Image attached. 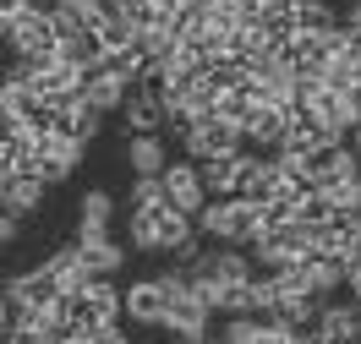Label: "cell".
<instances>
[{"instance_id": "cell-5", "label": "cell", "mask_w": 361, "mask_h": 344, "mask_svg": "<svg viewBox=\"0 0 361 344\" xmlns=\"http://www.w3.org/2000/svg\"><path fill=\"white\" fill-rule=\"evenodd\" d=\"M164 333L176 344H203L214 333V312L203 306V295L192 290V279H186V290L170 295V312H164Z\"/></svg>"}, {"instance_id": "cell-4", "label": "cell", "mask_w": 361, "mask_h": 344, "mask_svg": "<svg viewBox=\"0 0 361 344\" xmlns=\"http://www.w3.org/2000/svg\"><path fill=\"white\" fill-rule=\"evenodd\" d=\"M186 290V274L180 268H159L148 279H132L126 290H121V317L137 322V328H164V312H170V295Z\"/></svg>"}, {"instance_id": "cell-23", "label": "cell", "mask_w": 361, "mask_h": 344, "mask_svg": "<svg viewBox=\"0 0 361 344\" xmlns=\"http://www.w3.org/2000/svg\"><path fill=\"white\" fill-rule=\"evenodd\" d=\"M6 328H11V300H6V290H0V339H6Z\"/></svg>"}, {"instance_id": "cell-13", "label": "cell", "mask_w": 361, "mask_h": 344, "mask_svg": "<svg viewBox=\"0 0 361 344\" xmlns=\"http://www.w3.org/2000/svg\"><path fill=\"white\" fill-rule=\"evenodd\" d=\"M126 93H132V82H121V77L104 71V66H93L88 77H82V104H88L93 115H121Z\"/></svg>"}, {"instance_id": "cell-22", "label": "cell", "mask_w": 361, "mask_h": 344, "mask_svg": "<svg viewBox=\"0 0 361 344\" xmlns=\"http://www.w3.org/2000/svg\"><path fill=\"white\" fill-rule=\"evenodd\" d=\"M126 203H132V208H154V203H164V186H159V175H132Z\"/></svg>"}, {"instance_id": "cell-1", "label": "cell", "mask_w": 361, "mask_h": 344, "mask_svg": "<svg viewBox=\"0 0 361 344\" xmlns=\"http://www.w3.org/2000/svg\"><path fill=\"white\" fill-rule=\"evenodd\" d=\"M49 312L71 328V339H88L99 328L121 322V290H115V279H88L82 290H61V300Z\"/></svg>"}, {"instance_id": "cell-15", "label": "cell", "mask_w": 361, "mask_h": 344, "mask_svg": "<svg viewBox=\"0 0 361 344\" xmlns=\"http://www.w3.org/2000/svg\"><path fill=\"white\" fill-rule=\"evenodd\" d=\"M241 170H247V153H214V159L197 164L208 197H235L241 191Z\"/></svg>"}, {"instance_id": "cell-7", "label": "cell", "mask_w": 361, "mask_h": 344, "mask_svg": "<svg viewBox=\"0 0 361 344\" xmlns=\"http://www.w3.org/2000/svg\"><path fill=\"white\" fill-rule=\"evenodd\" d=\"M0 290H6V300H11V312H49L55 300H61V284L44 274V262L39 268H23V274L0 279Z\"/></svg>"}, {"instance_id": "cell-20", "label": "cell", "mask_w": 361, "mask_h": 344, "mask_svg": "<svg viewBox=\"0 0 361 344\" xmlns=\"http://www.w3.org/2000/svg\"><path fill=\"white\" fill-rule=\"evenodd\" d=\"M339 208L329 203V197H323V191H301V203H295V219H301V224L307 229H317V224H329V219H334Z\"/></svg>"}, {"instance_id": "cell-19", "label": "cell", "mask_w": 361, "mask_h": 344, "mask_svg": "<svg viewBox=\"0 0 361 344\" xmlns=\"http://www.w3.org/2000/svg\"><path fill=\"white\" fill-rule=\"evenodd\" d=\"M93 39H99V49H104V55H121V49H132V44H137V27L110 6V11L93 23Z\"/></svg>"}, {"instance_id": "cell-16", "label": "cell", "mask_w": 361, "mask_h": 344, "mask_svg": "<svg viewBox=\"0 0 361 344\" xmlns=\"http://www.w3.org/2000/svg\"><path fill=\"white\" fill-rule=\"evenodd\" d=\"M121 126H126V137H148V132H164V104H159L154 93L132 88V93H126V104H121Z\"/></svg>"}, {"instance_id": "cell-24", "label": "cell", "mask_w": 361, "mask_h": 344, "mask_svg": "<svg viewBox=\"0 0 361 344\" xmlns=\"http://www.w3.org/2000/svg\"><path fill=\"white\" fill-rule=\"evenodd\" d=\"M345 142H350V153H356V159H361V126H356V132H350V137H345Z\"/></svg>"}, {"instance_id": "cell-6", "label": "cell", "mask_w": 361, "mask_h": 344, "mask_svg": "<svg viewBox=\"0 0 361 344\" xmlns=\"http://www.w3.org/2000/svg\"><path fill=\"white\" fill-rule=\"evenodd\" d=\"M180 148H186L192 164H203V159H214V153H241V132H235L230 120H219V115H197L192 132L180 137Z\"/></svg>"}, {"instance_id": "cell-8", "label": "cell", "mask_w": 361, "mask_h": 344, "mask_svg": "<svg viewBox=\"0 0 361 344\" xmlns=\"http://www.w3.org/2000/svg\"><path fill=\"white\" fill-rule=\"evenodd\" d=\"M159 186H164V203L176 208V213H186V219H197V208L208 203L203 175H197V164H192V159H170V164H164V175H159Z\"/></svg>"}, {"instance_id": "cell-2", "label": "cell", "mask_w": 361, "mask_h": 344, "mask_svg": "<svg viewBox=\"0 0 361 344\" xmlns=\"http://www.w3.org/2000/svg\"><path fill=\"white\" fill-rule=\"evenodd\" d=\"M192 229H197V241H208V246H241L247 252L252 241L263 235V213L247 197H208L197 208Z\"/></svg>"}, {"instance_id": "cell-18", "label": "cell", "mask_w": 361, "mask_h": 344, "mask_svg": "<svg viewBox=\"0 0 361 344\" xmlns=\"http://www.w3.org/2000/svg\"><path fill=\"white\" fill-rule=\"evenodd\" d=\"M44 181H27V175H11V181L0 186V213H11V219H33L39 208H44Z\"/></svg>"}, {"instance_id": "cell-12", "label": "cell", "mask_w": 361, "mask_h": 344, "mask_svg": "<svg viewBox=\"0 0 361 344\" xmlns=\"http://www.w3.org/2000/svg\"><path fill=\"white\" fill-rule=\"evenodd\" d=\"M82 153H88V148H77V142H66V137H39V181L44 186L71 181L77 164H82Z\"/></svg>"}, {"instance_id": "cell-21", "label": "cell", "mask_w": 361, "mask_h": 344, "mask_svg": "<svg viewBox=\"0 0 361 344\" xmlns=\"http://www.w3.org/2000/svg\"><path fill=\"white\" fill-rule=\"evenodd\" d=\"M323 197L339 208V213H350V219H361V175H350V181H334L323 186Z\"/></svg>"}, {"instance_id": "cell-9", "label": "cell", "mask_w": 361, "mask_h": 344, "mask_svg": "<svg viewBox=\"0 0 361 344\" xmlns=\"http://www.w3.org/2000/svg\"><path fill=\"white\" fill-rule=\"evenodd\" d=\"M312 344H361V306L350 295L323 300V312L312 322Z\"/></svg>"}, {"instance_id": "cell-17", "label": "cell", "mask_w": 361, "mask_h": 344, "mask_svg": "<svg viewBox=\"0 0 361 344\" xmlns=\"http://www.w3.org/2000/svg\"><path fill=\"white\" fill-rule=\"evenodd\" d=\"M126 170L132 175H164V164H170V142L164 132H148V137H126Z\"/></svg>"}, {"instance_id": "cell-14", "label": "cell", "mask_w": 361, "mask_h": 344, "mask_svg": "<svg viewBox=\"0 0 361 344\" xmlns=\"http://www.w3.org/2000/svg\"><path fill=\"white\" fill-rule=\"evenodd\" d=\"M110 229H115V197L104 186L82 191V203H77V241H99V235H110Z\"/></svg>"}, {"instance_id": "cell-10", "label": "cell", "mask_w": 361, "mask_h": 344, "mask_svg": "<svg viewBox=\"0 0 361 344\" xmlns=\"http://www.w3.org/2000/svg\"><path fill=\"white\" fill-rule=\"evenodd\" d=\"M235 197H247L252 208H269L285 197V170L269 159V153H247V170H241V191Z\"/></svg>"}, {"instance_id": "cell-3", "label": "cell", "mask_w": 361, "mask_h": 344, "mask_svg": "<svg viewBox=\"0 0 361 344\" xmlns=\"http://www.w3.org/2000/svg\"><path fill=\"white\" fill-rule=\"evenodd\" d=\"M126 241H132V252H142V257H176L180 246L197 241V229H192V219L176 213L170 203H154V208H132Z\"/></svg>"}, {"instance_id": "cell-11", "label": "cell", "mask_w": 361, "mask_h": 344, "mask_svg": "<svg viewBox=\"0 0 361 344\" xmlns=\"http://www.w3.org/2000/svg\"><path fill=\"white\" fill-rule=\"evenodd\" d=\"M77 246V262H82V279H115L126 268V246L115 235H99V241H71Z\"/></svg>"}]
</instances>
